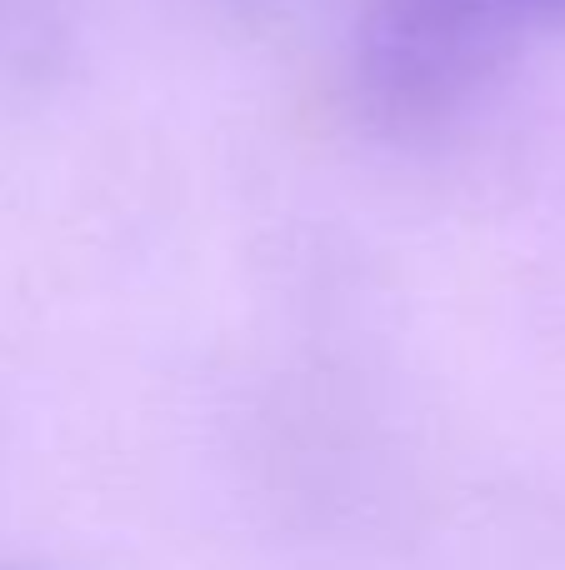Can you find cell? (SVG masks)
Here are the masks:
<instances>
[{
  "label": "cell",
  "instance_id": "1",
  "mask_svg": "<svg viewBox=\"0 0 565 570\" xmlns=\"http://www.w3.org/2000/svg\"><path fill=\"white\" fill-rule=\"evenodd\" d=\"M521 0H366L356 96L376 126L420 136L460 116L526 30Z\"/></svg>",
  "mask_w": 565,
  "mask_h": 570
},
{
  "label": "cell",
  "instance_id": "2",
  "mask_svg": "<svg viewBox=\"0 0 565 570\" xmlns=\"http://www.w3.org/2000/svg\"><path fill=\"white\" fill-rule=\"evenodd\" d=\"M521 10H526L531 26L536 20H565V0H521Z\"/></svg>",
  "mask_w": 565,
  "mask_h": 570
}]
</instances>
